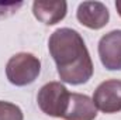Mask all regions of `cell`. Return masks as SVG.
Segmentation results:
<instances>
[{"label":"cell","instance_id":"obj_1","mask_svg":"<svg viewBox=\"0 0 121 120\" xmlns=\"http://www.w3.org/2000/svg\"><path fill=\"white\" fill-rule=\"evenodd\" d=\"M48 50L56 64L60 81L70 85L86 83L93 76V62L82 35L73 28H58L48 40Z\"/></svg>","mask_w":121,"mask_h":120},{"label":"cell","instance_id":"obj_2","mask_svg":"<svg viewBox=\"0 0 121 120\" xmlns=\"http://www.w3.org/2000/svg\"><path fill=\"white\" fill-rule=\"evenodd\" d=\"M41 72V61L31 52H18L7 61L6 76L14 86L31 85Z\"/></svg>","mask_w":121,"mask_h":120},{"label":"cell","instance_id":"obj_3","mask_svg":"<svg viewBox=\"0 0 121 120\" xmlns=\"http://www.w3.org/2000/svg\"><path fill=\"white\" fill-rule=\"evenodd\" d=\"M69 96L70 92L60 82H48L38 90L37 102L39 109L45 115L51 117L63 119L65 110L68 107Z\"/></svg>","mask_w":121,"mask_h":120},{"label":"cell","instance_id":"obj_4","mask_svg":"<svg viewBox=\"0 0 121 120\" xmlns=\"http://www.w3.org/2000/svg\"><path fill=\"white\" fill-rule=\"evenodd\" d=\"M97 110L111 115L121 112V81L108 79L101 82L91 97Z\"/></svg>","mask_w":121,"mask_h":120},{"label":"cell","instance_id":"obj_5","mask_svg":"<svg viewBox=\"0 0 121 120\" xmlns=\"http://www.w3.org/2000/svg\"><path fill=\"white\" fill-rule=\"evenodd\" d=\"M99 57L108 71H121V30L104 34L99 41Z\"/></svg>","mask_w":121,"mask_h":120},{"label":"cell","instance_id":"obj_6","mask_svg":"<svg viewBox=\"0 0 121 120\" xmlns=\"http://www.w3.org/2000/svg\"><path fill=\"white\" fill-rule=\"evenodd\" d=\"M76 17L82 26L90 30H100L107 26L110 11L101 1H83L78 7Z\"/></svg>","mask_w":121,"mask_h":120},{"label":"cell","instance_id":"obj_7","mask_svg":"<svg viewBox=\"0 0 121 120\" xmlns=\"http://www.w3.org/2000/svg\"><path fill=\"white\" fill-rule=\"evenodd\" d=\"M68 13V3L63 0H37L32 3L34 17L45 26L62 21Z\"/></svg>","mask_w":121,"mask_h":120},{"label":"cell","instance_id":"obj_8","mask_svg":"<svg viewBox=\"0 0 121 120\" xmlns=\"http://www.w3.org/2000/svg\"><path fill=\"white\" fill-rule=\"evenodd\" d=\"M97 116V109L87 95L70 93L68 107L65 110V120H94Z\"/></svg>","mask_w":121,"mask_h":120},{"label":"cell","instance_id":"obj_9","mask_svg":"<svg viewBox=\"0 0 121 120\" xmlns=\"http://www.w3.org/2000/svg\"><path fill=\"white\" fill-rule=\"evenodd\" d=\"M0 120H24V115L17 105L0 100Z\"/></svg>","mask_w":121,"mask_h":120},{"label":"cell","instance_id":"obj_10","mask_svg":"<svg viewBox=\"0 0 121 120\" xmlns=\"http://www.w3.org/2000/svg\"><path fill=\"white\" fill-rule=\"evenodd\" d=\"M23 6V1H0V18H6L17 13V10Z\"/></svg>","mask_w":121,"mask_h":120},{"label":"cell","instance_id":"obj_11","mask_svg":"<svg viewBox=\"0 0 121 120\" xmlns=\"http://www.w3.org/2000/svg\"><path fill=\"white\" fill-rule=\"evenodd\" d=\"M116 9H117V13L120 14V17H121V0L116 1Z\"/></svg>","mask_w":121,"mask_h":120}]
</instances>
